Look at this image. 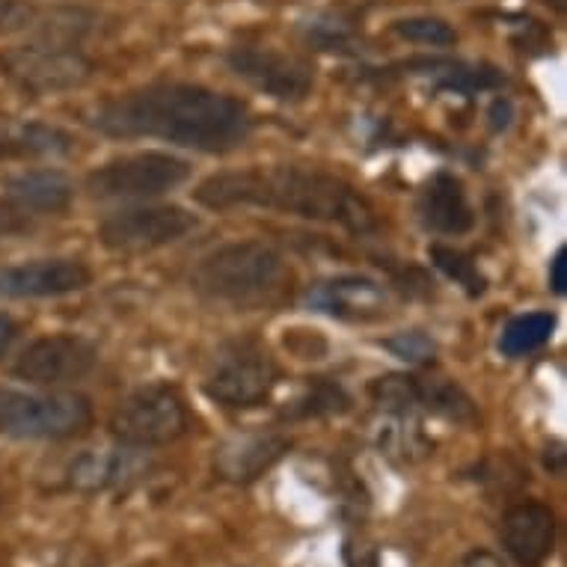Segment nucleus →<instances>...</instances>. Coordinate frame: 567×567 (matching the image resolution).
I'll return each instance as SVG.
<instances>
[{"label": "nucleus", "mask_w": 567, "mask_h": 567, "mask_svg": "<svg viewBox=\"0 0 567 567\" xmlns=\"http://www.w3.org/2000/svg\"><path fill=\"white\" fill-rule=\"evenodd\" d=\"M374 443H378V449H381V455L386 461L399 466L419 464V461H425L434 452V443L422 431L416 416L413 413H395V410H390V416L378 425Z\"/></svg>", "instance_id": "aec40b11"}, {"label": "nucleus", "mask_w": 567, "mask_h": 567, "mask_svg": "<svg viewBox=\"0 0 567 567\" xmlns=\"http://www.w3.org/2000/svg\"><path fill=\"white\" fill-rule=\"evenodd\" d=\"M431 259L437 265L446 277L457 279L470 295H482L484 291V277L475 268V261L461 250H452V247H431Z\"/></svg>", "instance_id": "b1692460"}, {"label": "nucleus", "mask_w": 567, "mask_h": 567, "mask_svg": "<svg viewBox=\"0 0 567 567\" xmlns=\"http://www.w3.org/2000/svg\"><path fill=\"white\" fill-rule=\"evenodd\" d=\"M226 60L241 81L277 102H303L312 93V69L295 54H282L277 48L241 45L233 48Z\"/></svg>", "instance_id": "9b49d317"}, {"label": "nucleus", "mask_w": 567, "mask_h": 567, "mask_svg": "<svg viewBox=\"0 0 567 567\" xmlns=\"http://www.w3.org/2000/svg\"><path fill=\"white\" fill-rule=\"evenodd\" d=\"M196 229V215L178 205H140L116 212L99 226V238L111 252H152L182 241Z\"/></svg>", "instance_id": "1a4fd4ad"}, {"label": "nucleus", "mask_w": 567, "mask_h": 567, "mask_svg": "<svg viewBox=\"0 0 567 567\" xmlns=\"http://www.w3.org/2000/svg\"><path fill=\"white\" fill-rule=\"evenodd\" d=\"M194 199L212 212L268 208L316 224L342 226L353 235L378 229V212L344 178L300 167H250L215 173L194 190Z\"/></svg>", "instance_id": "f03ea898"}, {"label": "nucleus", "mask_w": 567, "mask_h": 567, "mask_svg": "<svg viewBox=\"0 0 567 567\" xmlns=\"http://www.w3.org/2000/svg\"><path fill=\"white\" fill-rule=\"evenodd\" d=\"M419 220L437 235H466L475 226V212L464 185L449 173H437L419 196Z\"/></svg>", "instance_id": "f3484780"}, {"label": "nucleus", "mask_w": 567, "mask_h": 567, "mask_svg": "<svg viewBox=\"0 0 567 567\" xmlns=\"http://www.w3.org/2000/svg\"><path fill=\"white\" fill-rule=\"evenodd\" d=\"M93 425V404L78 392L0 390V437L69 440Z\"/></svg>", "instance_id": "20e7f679"}, {"label": "nucleus", "mask_w": 567, "mask_h": 567, "mask_svg": "<svg viewBox=\"0 0 567 567\" xmlns=\"http://www.w3.org/2000/svg\"><path fill=\"white\" fill-rule=\"evenodd\" d=\"M556 3V10H565V0H553Z\"/></svg>", "instance_id": "c756f323"}, {"label": "nucleus", "mask_w": 567, "mask_h": 567, "mask_svg": "<svg viewBox=\"0 0 567 567\" xmlns=\"http://www.w3.org/2000/svg\"><path fill=\"white\" fill-rule=\"evenodd\" d=\"M291 286L286 256L265 241H238L208 252L190 274V289L203 300L226 307L274 303Z\"/></svg>", "instance_id": "7ed1b4c3"}, {"label": "nucleus", "mask_w": 567, "mask_h": 567, "mask_svg": "<svg viewBox=\"0 0 567 567\" xmlns=\"http://www.w3.org/2000/svg\"><path fill=\"white\" fill-rule=\"evenodd\" d=\"M556 514L549 505H512L503 517L505 553L520 567H540L556 549Z\"/></svg>", "instance_id": "4468645a"}, {"label": "nucleus", "mask_w": 567, "mask_h": 567, "mask_svg": "<svg viewBox=\"0 0 567 567\" xmlns=\"http://www.w3.org/2000/svg\"><path fill=\"white\" fill-rule=\"evenodd\" d=\"M187 431V408L169 386H150L125 399L111 416V434L122 446L158 449Z\"/></svg>", "instance_id": "6e6552de"}, {"label": "nucleus", "mask_w": 567, "mask_h": 567, "mask_svg": "<svg viewBox=\"0 0 567 567\" xmlns=\"http://www.w3.org/2000/svg\"><path fill=\"white\" fill-rule=\"evenodd\" d=\"M392 30H395L401 39L413 42V45L449 48L457 42L455 28H452L449 21L434 19V16H413V19H401L392 24Z\"/></svg>", "instance_id": "5701e85b"}, {"label": "nucleus", "mask_w": 567, "mask_h": 567, "mask_svg": "<svg viewBox=\"0 0 567 567\" xmlns=\"http://www.w3.org/2000/svg\"><path fill=\"white\" fill-rule=\"evenodd\" d=\"M549 286L556 295H565L567 289V250H558L553 265H549Z\"/></svg>", "instance_id": "cd10ccee"}, {"label": "nucleus", "mask_w": 567, "mask_h": 567, "mask_svg": "<svg viewBox=\"0 0 567 567\" xmlns=\"http://www.w3.org/2000/svg\"><path fill=\"white\" fill-rule=\"evenodd\" d=\"M553 330H556L553 312H526V316H517L512 324L505 327L499 348L508 357H526V353L544 348Z\"/></svg>", "instance_id": "412c9836"}, {"label": "nucleus", "mask_w": 567, "mask_h": 567, "mask_svg": "<svg viewBox=\"0 0 567 567\" xmlns=\"http://www.w3.org/2000/svg\"><path fill=\"white\" fill-rule=\"evenodd\" d=\"M309 307L339 321H381L390 309V291L363 274L321 279L309 291Z\"/></svg>", "instance_id": "f8f14e48"}, {"label": "nucleus", "mask_w": 567, "mask_h": 567, "mask_svg": "<svg viewBox=\"0 0 567 567\" xmlns=\"http://www.w3.org/2000/svg\"><path fill=\"white\" fill-rule=\"evenodd\" d=\"M99 363L95 344L84 336L54 333L42 336L21 351L19 363L12 365V374L33 386H63L75 383L93 372Z\"/></svg>", "instance_id": "9d476101"}, {"label": "nucleus", "mask_w": 567, "mask_h": 567, "mask_svg": "<svg viewBox=\"0 0 567 567\" xmlns=\"http://www.w3.org/2000/svg\"><path fill=\"white\" fill-rule=\"evenodd\" d=\"M10 199L30 215H63L75 199V185L60 169H30L10 182Z\"/></svg>", "instance_id": "6ab92c4d"}, {"label": "nucleus", "mask_w": 567, "mask_h": 567, "mask_svg": "<svg viewBox=\"0 0 567 567\" xmlns=\"http://www.w3.org/2000/svg\"><path fill=\"white\" fill-rule=\"evenodd\" d=\"M277 383V360L259 342H238L217 357L205 378V392L229 410H250L265 404Z\"/></svg>", "instance_id": "0eeeda50"}, {"label": "nucleus", "mask_w": 567, "mask_h": 567, "mask_svg": "<svg viewBox=\"0 0 567 567\" xmlns=\"http://www.w3.org/2000/svg\"><path fill=\"white\" fill-rule=\"evenodd\" d=\"M150 470V461L137 449H95L78 455L69 466V484L81 493H102L137 482Z\"/></svg>", "instance_id": "dca6fc26"}, {"label": "nucleus", "mask_w": 567, "mask_h": 567, "mask_svg": "<svg viewBox=\"0 0 567 567\" xmlns=\"http://www.w3.org/2000/svg\"><path fill=\"white\" fill-rule=\"evenodd\" d=\"M16 336H19V324H16L10 316L0 312V357L10 351V344L16 342Z\"/></svg>", "instance_id": "c85d7f7f"}, {"label": "nucleus", "mask_w": 567, "mask_h": 567, "mask_svg": "<svg viewBox=\"0 0 567 567\" xmlns=\"http://www.w3.org/2000/svg\"><path fill=\"white\" fill-rule=\"evenodd\" d=\"M386 348L395 357H401V360H408V363H422V360H429L431 353H434V342L425 333H401L390 339Z\"/></svg>", "instance_id": "a878e982"}, {"label": "nucleus", "mask_w": 567, "mask_h": 567, "mask_svg": "<svg viewBox=\"0 0 567 567\" xmlns=\"http://www.w3.org/2000/svg\"><path fill=\"white\" fill-rule=\"evenodd\" d=\"M289 437L277 431H250V434H235L220 443L215 452V470L224 482L247 484L256 482L289 452Z\"/></svg>", "instance_id": "2eb2a0df"}, {"label": "nucleus", "mask_w": 567, "mask_h": 567, "mask_svg": "<svg viewBox=\"0 0 567 567\" xmlns=\"http://www.w3.org/2000/svg\"><path fill=\"white\" fill-rule=\"evenodd\" d=\"M90 125L107 137H152L196 152H233L252 128L238 99L196 84H161L102 104Z\"/></svg>", "instance_id": "f257e3e1"}, {"label": "nucleus", "mask_w": 567, "mask_h": 567, "mask_svg": "<svg viewBox=\"0 0 567 567\" xmlns=\"http://www.w3.org/2000/svg\"><path fill=\"white\" fill-rule=\"evenodd\" d=\"M93 72V60L75 42L37 37L28 45L0 51V75L30 95L69 93L84 86Z\"/></svg>", "instance_id": "39448f33"}, {"label": "nucleus", "mask_w": 567, "mask_h": 567, "mask_svg": "<svg viewBox=\"0 0 567 567\" xmlns=\"http://www.w3.org/2000/svg\"><path fill=\"white\" fill-rule=\"evenodd\" d=\"M190 164L169 152H134L122 155L86 176V190L95 199H152L185 185Z\"/></svg>", "instance_id": "423d86ee"}, {"label": "nucleus", "mask_w": 567, "mask_h": 567, "mask_svg": "<svg viewBox=\"0 0 567 567\" xmlns=\"http://www.w3.org/2000/svg\"><path fill=\"white\" fill-rule=\"evenodd\" d=\"M344 565L348 567H381L378 565V553L363 544H348L344 547Z\"/></svg>", "instance_id": "bb28decb"}, {"label": "nucleus", "mask_w": 567, "mask_h": 567, "mask_svg": "<svg viewBox=\"0 0 567 567\" xmlns=\"http://www.w3.org/2000/svg\"><path fill=\"white\" fill-rule=\"evenodd\" d=\"M37 10L28 0H0V37H16L37 24Z\"/></svg>", "instance_id": "393cba45"}, {"label": "nucleus", "mask_w": 567, "mask_h": 567, "mask_svg": "<svg viewBox=\"0 0 567 567\" xmlns=\"http://www.w3.org/2000/svg\"><path fill=\"white\" fill-rule=\"evenodd\" d=\"M93 282V270L81 259H37L0 270L3 298H63Z\"/></svg>", "instance_id": "ddd939ff"}, {"label": "nucleus", "mask_w": 567, "mask_h": 567, "mask_svg": "<svg viewBox=\"0 0 567 567\" xmlns=\"http://www.w3.org/2000/svg\"><path fill=\"white\" fill-rule=\"evenodd\" d=\"M75 137L60 125L0 116V158H63Z\"/></svg>", "instance_id": "a211bd4d"}, {"label": "nucleus", "mask_w": 567, "mask_h": 567, "mask_svg": "<svg viewBox=\"0 0 567 567\" xmlns=\"http://www.w3.org/2000/svg\"><path fill=\"white\" fill-rule=\"evenodd\" d=\"M348 408V395L339 383L333 381H316L303 395H300L286 416L289 419H309V416H324V413H339Z\"/></svg>", "instance_id": "4be33fe9"}]
</instances>
